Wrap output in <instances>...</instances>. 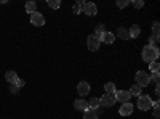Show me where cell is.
<instances>
[{
    "label": "cell",
    "instance_id": "obj_1",
    "mask_svg": "<svg viewBox=\"0 0 160 119\" xmlns=\"http://www.w3.org/2000/svg\"><path fill=\"white\" fill-rule=\"evenodd\" d=\"M160 57V51H158V47H149L146 45L142 48V60L146 63H152V61H157V58Z\"/></svg>",
    "mask_w": 160,
    "mask_h": 119
},
{
    "label": "cell",
    "instance_id": "obj_2",
    "mask_svg": "<svg viewBox=\"0 0 160 119\" xmlns=\"http://www.w3.org/2000/svg\"><path fill=\"white\" fill-rule=\"evenodd\" d=\"M135 79H136V85H139L141 89L151 84V76H149V73H146V71H138Z\"/></svg>",
    "mask_w": 160,
    "mask_h": 119
},
{
    "label": "cell",
    "instance_id": "obj_3",
    "mask_svg": "<svg viewBox=\"0 0 160 119\" xmlns=\"http://www.w3.org/2000/svg\"><path fill=\"white\" fill-rule=\"evenodd\" d=\"M151 106H152V100H151L149 95H141V97H138V108H139V110L148 111V110H151Z\"/></svg>",
    "mask_w": 160,
    "mask_h": 119
},
{
    "label": "cell",
    "instance_id": "obj_4",
    "mask_svg": "<svg viewBox=\"0 0 160 119\" xmlns=\"http://www.w3.org/2000/svg\"><path fill=\"white\" fill-rule=\"evenodd\" d=\"M99 44H101L99 37L95 35V34H91V35L87 39V45H88V50H90V51H96V50H99Z\"/></svg>",
    "mask_w": 160,
    "mask_h": 119
},
{
    "label": "cell",
    "instance_id": "obj_5",
    "mask_svg": "<svg viewBox=\"0 0 160 119\" xmlns=\"http://www.w3.org/2000/svg\"><path fill=\"white\" fill-rule=\"evenodd\" d=\"M115 103V95L114 94H104L101 98H99V105L104 108H109V106H114Z\"/></svg>",
    "mask_w": 160,
    "mask_h": 119
},
{
    "label": "cell",
    "instance_id": "obj_6",
    "mask_svg": "<svg viewBox=\"0 0 160 119\" xmlns=\"http://www.w3.org/2000/svg\"><path fill=\"white\" fill-rule=\"evenodd\" d=\"M115 101H120V103H127L130 101L131 95H130V92L128 90H115Z\"/></svg>",
    "mask_w": 160,
    "mask_h": 119
},
{
    "label": "cell",
    "instance_id": "obj_7",
    "mask_svg": "<svg viewBox=\"0 0 160 119\" xmlns=\"http://www.w3.org/2000/svg\"><path fill=\"white\" fill-rule=\"evenodd\" d=\"M31 23L35 26V28H40V26H43L45 24V18L42 13H34V15H31Z\"/></svg>",
    "mask_w": 160,
    "mask_h": 119
},
{
    "label": "cell",
    "instance_id": "obj_8",
    "mask_svg": "<svg viewBox=\"0 0 160 119\" xmlns=\"http://www.w3.org/2000/svg\"><path fill=\"white\" fill-rule=\"evenodd\" d=\"M82 10H83L85 15H88V16H95L96 13H98V7L95 3H83Z\"/></svg>",
    "mask_w": 160,
    "mask_h": 119
},
{
    "label": "cell",
    "instance_id": "obj_9",
    "mask_svg": "<svg viewBox=\"0 0 160 119\" xmlns=\"http://www.w3.org/2000/svg\"><path fill=\"white\" fill-rule=\"evenodd\" d=\"M118 113H120V116H130V114L133 113V105H131L130 101L122 103V106H120Z\"/></svg>",
    "mask_w": 160,
    "mask_h": 119
},
{
    "label": "cell",
    "instance_id": "obj_10",
    "mask_svg": "<svg viewBox=\"0 0 160 119\" xmlns=\"http://www.w3.org/2000/svg\"><path fill=\"white\" fill-rule=\"evenodd\" d=\"M77 92H78L80 97H85L87 94H90V84L88 82H80L77 85Z\"/></svg>",
    "mask_w": 160,
    "mask_h": 119
},
{
    "label": "cell",
    "instance_id": "obj_11",
    "mask_svg": "<svg viewBox=\"0 0 160 119\" xmlns=\"http://www.w3.org/2000/svg\"><path fill=\"white\" fill-rule=\"evenodd\" d=\"M74 108L78 110V111H85V110H88V103L83 98H78V100L74 101Z\"/></svg>",
    "mask_w": 160,
    "mask_h": 119
},
{
    "label": "cell",
    "instance_id": "obj_12",
    "mask_svg": "<svg viewBox=\"0 0 160 119\" xmlns=\"http://www.w3.org/2000/svg\"><path fill=\"white\" fill-rule=\"evenodd\" d=\"M18 79H19V77H18V74H16L15 71H7V73H5V81H7L8 84H15Z\"/></svg>",
    "mask_w": 160,
    "mask_h": 119
},
{
    "label": "cell",
    "instance_id": "obj_13",
    "mask_svg": "<svg viewBox=\"0 0 160 119\" xmlns=\"http://www.w3.org/2000/svg\"><path fill=\"white\" fill-rule=\"evenodd\" d=\"M99 41L104 42V44H112V42L115 41V35H114L112 32H104V34L99 37Z\"/></svg>",
    "mask_w": 160,
    "mask_h": 119
},
{
    "label": "cell",
    "instance_id": "obj_14",
    "mask_svg": "<svg viewBox=\"0 0 160 119\" xmlns=\"http://www.w3.org/2000/svg\"><path fill=\"white\" fill-rule=\"evenodd\" d=\"M128 32H130V39H136L141 34V28L138 24H135V26H131V28L128 29Z\"/></svg>",
    "mask_w": 160,
    "mask_h": 119
},
{
    "label": "cell",
    "instance_id": "obj_15",
    "mask_svg": "<svg viewBox=\"0 0 160 119\" xmlns=\"http://www.w3.org/2000/svg\"><path fill=\"white\" fill-rule=\"evenodd\" d=\"M117 37H118V39H123V41L130 39V32H128V29H125V28H118V29H117Z\"/></svg>",
    "mask_w": 160,
    "mask_h": 119
},
{
    "label": "cell",
    "instance_id": "obj_16",
    "mask_svg": "<svg viewBox=\"0 0 160 119\" xmlns=\"http://www.w3.org/2000/svg\"><path fill=\"white\" fill-rule=\"evenodd\" d=\"M128 92H130V95H131V97H141L142 89H141L139 85H136V84H135V85H131V89H130Z\"/></svg>",
    "mask_w": 160,
    "mask_h": 119
},
{
    "label": "cell",
    "instance_id": "obj_17",
    "mask_svg": "<svg viewBox=\"0 0 160 119\" xmlns=\"http://www.w3.org/2000/svg\"><path fill=\"white\" fill-rule=\"evenodd\" d=\"M85 113V116H83V119H98V114H96V111L95 110H85L83 111Z\"/></svg>",
    "mask_w": 160,
    "mask_h": 119
},
{
    "label": "cell",
    "instance_id": "obj_18",
    "mask_svg": "<svg viewBox=\"0 0 160 119\" xmlns=\"http://www.w3.org/2000/svg\"><path fill=\"white\" fill-rule=\"evenodd\" d=\"M26 11L31 13V15H34V13L37 11V3L35 2H28L26 3Z\"/></svg>",
    "mask_w": 160,
    "mask_h": 119
},
{
    "label": "cell",
    "instance_id": "obj_19",
    "mask_svg": "<svg viewBox=\"0 0 160 119\" xmlns=\"http://www.w3.org/2000/svg\"><path fill=\"white\" fill-rule=\"evenodd\" d=\"M88 108L96 111V110L99 108V98H91V100L88 101Z\"/></svg>",
    "mask_w": 160,
    "mask_h": 119
},
{
    "label": "cell",
    "instance_id": "obj_20",
    "mask_svg": "<svg viewBox=\"0 0 160 119\" xmlns=\"http://www.w3.org/2000/svg\"><path fill=\"white\" fill-rule=\"evenodd\" d=\"M158 31H160V24H158V21H154V24H152V37L157 39V41H158Z\"/></svg>",
    "mask_w": 160,
    "mask_h": 119
},
{
    "label": "cell",
    "instance_id": "obj_21",
    "mask_svg": "<svg viewBox=\"0 0 160 119\" xmlns=\"http://www.w3.org/2000/svg\"><path fill=\"white\" fill-rule=\"evenodd\" d=\"M104 90L108 92V94H115V84L114 82H106V85H104Z\"/></svg>",
    "mask_w": 160,
    "mask_h": 119
},
{
    "label": "cell",
    "instance_id": "obj_22",
    "mask_svg": "<svg viewBox=\"0 0 160 119\" xmlns=\"http://www.w3.org/2000/svg\"><path fill=\"white\" fill-rule=\"evenodd\" d=\"M47 3H48V7L53 8V10H56V8L61 7V2H59V0H47Z\"/></svg>",
    "mask_w": 160,
    "mask_h": 119
},
{
    "label": "cell",
    "instance_id": "obj_23",
    "mask_svg": "<svg viewBox=\"0 0 160 119\" xmlns=\"http://www.w3.org/2000/svg\"><path fill=\"white\" fill-rule=\"evenodd\" d=\"M104 32H106V31H104V26H102V24H96V26H95V35L101 37Z\"/></svg>",
    "mask_w": 160,
    "mask_h": 119
},
{
    "label": "cell",
    "instance_id": "obj_24",
    "mask_svg": "<svg viewBox=\"0 0 160 119\" xmlns=\"http://www.w3.org/2000/svg\"><path fill=\"white\" fill-rule=\"evenodd\" d=\"M149 68H151V73H158L160 63H158V61H152V63H149Z\"/></svg>",
    "mask_w": 160,
    "mask_h": 119
},
{
    "label": "cell",
    "instance_id": "obj_25",
    "mask_svg": "<svg viewBox=\"0 0 160 119\" xmlns=\"http://www.w3.org/2000/svg\"><path fill=\"white\" fill-rule=\"evenodd\" d=\"M83 3H85V2H82V0H80V2H77V3L74 5V8H72V10H74V13H75V15H77V13H80V11H82V7H83Z\"/></svg>",
    "mask_w": 160,
    "mask_h": 119
},
{
    "label": "cell",
    "instance_id": "obj_26",
    "mask_svg": "<svg viewBox=\"0 0 160 119\" xmlns=\"http://www.w3.org/2000/svg\"><path fill=\"white\" fill-rule=\"evenodd\" d=\"M128 5H130V0H118V2H117L118 8H127Z\"/></svg>",
    "mask_w": 160,
    "mask_h": 119
},
{
    "label": "cell",
    "instance_id": "obj_27",
    "mask_svg": "<svg viewBox=\"0 0 160 119\" xmlns=\"http://www.w3.org/2000/svg\"><path fill=\"white\" fill-rule=\"evenodd\" d=\"M133 7H135V8H142L144 7V2H142V0H133V2H130Z\"/></svg>",
    "mask_w": 160,
    "mask_h": 119
},
{
    "label": "cell",
    "instance_id": "obj_28",
    "mask_svg": "<svg viewBox=\"0 0 160 119\" xmlns=\"http://www.w3.org/2000/svg\"><path fill=\"white\" fill-rule=\"evenodd\" d=\"M149 76H151V81H154L155 84H158V79H160L158 73H152V74H149Z\"/></svg>",
    "mask_w": 160,
    "mask_h": 119
},
{
    "label": "cell",
    "instance_id": "obj_29",
    "mask_svg": "<svg viewBox=\"0 0 160 119\" xmlns=\"http://www.w3.org/2000/svg\"><path fill=\"white\" fill-rule=\"evenodd\" d=\"M15 85H16V87H18V89H22V87H24V85H26V82H24V81H22V79H18V81H16V82H15Z\"/></svg>",
    "mask_w": 160,
    "mask_h": 119
},
{
    "label": "cell",
    "instance_id": "obj_30",
    "mask_svg": "<svg viewBox=\"0 0 160 119\" xmlns=\"http://www.w3.org/2000/svg\"><path fill=\"white\" fill-rule=\"evenodd\" d=\"M18 90H19V89H18L15 84H10V92H11V94H18Z\"/></svg>",
    "mask_w": 160,
    "mask_h": 119
}]
</instances>
